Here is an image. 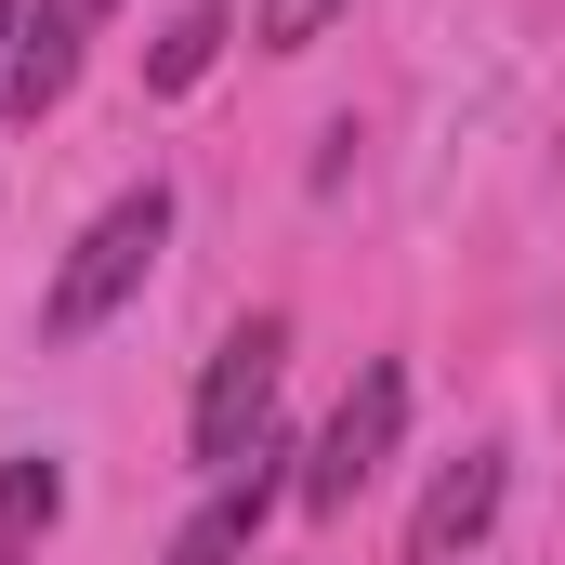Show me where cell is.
Masks as SVG:
<instances>
[{
  "mask_svg": "<svg viewBox=\"0 0 565 565\" xmlns=\"http://www.w3.org/2000/svg\"><path fill=\"white\" fill-rule=\"evenodd\" d=\"M211 53H224V13H211V0H198V13H184V26H171V40H158V93H184V79H198V66H211Z\"/></svg>",
  "mask_w": 565,
  "mask_h": 565,
  "instance_id": "obj_8",
  "label": "cell"
},
{
  "mask_svg": "<svg viewBox=\"0 0 565 565\" xmlns=\"http://www.w3.org/2000/svg\"><path fill=\"white\" fill-rule=\"evenodd\" d=\"M277 460H289V447L264 434V447H250V460H237V473H224V487H211V500L184 513V540H171V565H250V540H264V513H277V500H302V473H277Z\"/></svg>",
  "mask_w": 565,
  "mask_h": 565,
  "instance_id": "obj_4",
  "label": "cell"
},
{
  "mask_svg": "<svg viewBox=\"0 0 565 565\" xmlns=\"http://www.w3.org/2000/svg\"><path fill=\"white\" fill-rule=\"evenodd\" d=\"M395 434H408V369H395V355H369V369H355V395H342L329 434H316V460H302V513H355V487L395 460Z\"/></svg>",
  "mask_w": 565,
  "mask_h": 565,
  "instance_id": "obj_3",
  "label": "cell"
},
{
  "mask_svg": "<svg viewBox=\"0 0 565 565\" xmlns=\"http://www.w3.org/2000/svg\"><path fill=\"white\" fill-rule=\"evenodd\" d=\"M250 26H264V53H316V40L342 26V0H264Z\"/></svg>",
  "mask_w": 565,
  "mask_h": 565,
  "instance_id": "obj_9",
  "label": "cell"
},
{
  "mask_svg": "<svg viewBox=\"0 0 565 565\" xmlns=\"http://www.w3.org/2000/svg\"><path fill=\"white\" fill-rule=\"evenodd\" d=\"M66 513V460H0V565H26Z\"/></svg>",
  "mask_w": 565,
  "mask_h": 565,
  "instance_id": "obj_7",
  "label": "cell"
},
{
  "mask_svg": "<svg viewBox=\"0 0 565 565\" xmlns=\"http://www.w3.org/2000/svg\"><path fill=\"white\" fill-rule=\"evenodd\" d=\"M79 0H13V53H0V106L13 119H40V106H66V79H79Z\"/></svg>",
  "mask_w": 565,
  "mask_h": 565,
  "instance_id": "obj_6",
  "label": "cell"
},
{
  "mask_svg": "<svg viewBox=\"0 0 565 565\" xmlns=\"http://www.w3.org/2000/svg\"><path fill=\"white\" fill-rule=\"evenodd\" d=\"M277 369H289V316H237V329L211 342L198 408H184V447H198V473H211V487L277 434Z\"/></svg>",
  "mask_w": 565,
  "mask_h": 565,
  "instance_id": "obj_2",
  "label": "cell"
},
{
  "mask_svg": "<svg viewBox=\"0 0 565 565\" xmlns=\"http://www.w3.org/2000/svg\"><path fill=\"white\" fill-rule=\"evenodd\" d=\"M79 13H106V0H79Z\"/></svg>",
  "mask_w": 565,
  "mask_h": 565,
  "instance_id": "obj_11",
  "label": "cell"
},
{
  "mask_svg": "<svg viewBox=\"0 0 565 565\" xmlns=\"http://www.w3.org/2000/svg\"><path fill=\"white\" fill-rule=\"evenodd\" d=\"M158 250H171V184L145 171L132 198H106V211L79 224V250L53 264V289H40V342H93V329L145 289V264H158Z\"/></svg>",
  "mask_w": 565,
  "mask_h": 565,
  "instance_id": "obj_1",
  "label": "cell"
},
{
  "mask_svg": "<svg viewBox=\"0 0 565 565\" xmlns=\"http://www.w3.org/2000/svg\"><path fill=\"white\" fill-rule=\"evenodd\" d=\"M0 53H13V0H0Z\"/></svg>",
  "mask_w": 565,
  "mask_h": 565,
  "instance_id": "obj_10",
  "label": "cell"
},
{
  "mask_svg": "<svg viewBox=\"0 0 565 565\" xmlns=\"http://www.w3.org/2000/svg\"><path fill=\"white\" fill-rule=\"evenodd\" d=\"M487 526H500V447H460L422 487V513H408V565H460Z\"/></svg>",
  "mask_w": 565,
  "mask_h": 565,
  "instance_id": "obj_5",
  "label": "cell"
}]
</instances>
